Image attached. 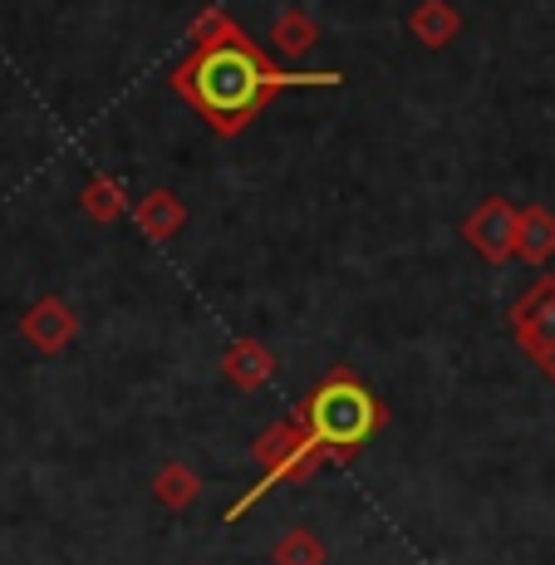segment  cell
Wrapping results in <instances>:
<instances>
[{
  "label": "cell",
  "instance_id": "cell-1",
  "mask_svg": "<svg viewBox=\"0 0 555 565\" xmlns=\"http://www.w3.org/2000/svg\"><path fill=\"white\" fill-rule=\"evenodd\" d=\"M340 74H276L266 60L252 50V40L222 25L216 45H202V54L178 74L182 94L212 118L222 134H236L246 118L260 108V99L290 84H334Z\"/></svg>",
  "mask_w": 555,
  "mask_h": 565
},
{
  "label": "cell",
  "instance_id": "cell-2",
  "mask_svg": "<svg viewBox=\"0 0 555 565\" xmlns=\"http://www.w3.org/2000/svg\"><path fill=\"white\" fill-rule=\"evenodd\" d=\"M305 418H310L314 443L350 452V448H359V443H364L369 433L378 428V404L354 384V379L340 374V379H330V384H324L320 394L310 398Z\"/></svg>",
  "mask_w": 555,
  "mask_h": 565
},
{
  "label": "cell",
  "instance_id": "cell-3",
  "mask_svg": "<svg viewBox=\"0 0 555 565\" xmlns=\"http://www.w3.org/2000/svg\"><path fill=\"white\" fill-rule=\"evenodd\" d=\"M521 340H526L531 354L555 374V286H541L536 296L521 306Z\"/></svg>",
  "mask_w": 555,
  "mask_h": 565
},
{
  "label": "cell",
  "instance_id": "cell-4",
  "mask_svg": "<svg viewBox=\"0 0 555 565\" xmlns=\"http://www.w3.org/2000/svg\"><path fill=\"white\" fill-rule=\"evenodd\" d=\"M467 236H472L492 260H502L511 252V236H516V216H511L506 202H487L482 212L467 222Z\"/></svg>",
  "mask_w": 555,
  "mask_h": 565
},
{
  "label": "cell",
  "instance_id": "cell-5",
  "mask_svg": "<svg viewBox=\"0 0 555 565\" xmlns=\"http://www.w3.org/2000/svg\"><path fill=\"white\" fill-rule=\"evenodd\" d=\"M521 252L531 260H546L555 252V222L546 212H526V222H521Z\"/></svg>",
  "mask_w": 555,
  "mask_h": 565
},
{
  "label": "cell",
  "instance_id": "cell-6",
  "mask_svg": "<svg viewBox=\"0 0 555 565\" xmlns=\"http://www.w3.org/2000/svg\"><path fill=\"white\" fill-rule=\"evenodd\" d=\"M448 30H452L448 6H423V15H418V35H423V40H442Z\"/></svg>",
  "mask_w": 555,
  "mask_h": 565
},
{
  "label": "cell",
  "instance_id": "cell-7",
  "mask_svg": "<svg viewBox=\"0 0 555 565\" xmlns=\"http://www.w3.org/2000/svg\"><path fill=\"white\" fill-rule=\"evenodd\" d=\"M30 334H45V340L54 344V340H64V315H54V310H45V315H30Z\"/></svg>",
  "mask_w": 555,
  "mask_h": 565
}]
</instances>
